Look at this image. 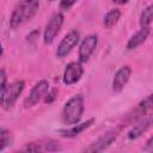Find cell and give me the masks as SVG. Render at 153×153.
<instances>
[{
    "label": "cell",
    "instance_id": "44dd1931",
    "mask_svg": "<svg viewBox=\"0 0 153 153\" xmlns=\"http://www.w3.org/2000/svg\"><path fill=\"white\" fill-rule=\"evenodd\" d=\"M0 79H1V84H0V91H2L7 84H6V80H7V76H6V73H5V69H1L0 71Z\"/></svg>",
    "mask_w": 153,
    "mask_h": 153
},
{
    "label": "cell",
    "instance_id": "7402d4cb",
    "mask_svg": "<svg viewBox=\"0 0 153 153\" xmlns=\"http://www.w3.org/2000/svg\"><path fill=\"white\" fill-rule=\"evenodd\" d=\"M146 148H152V149H153V135L147 140V142H146Z\"/></svg>",
    "mask_w": 153,
    "mask_h": 153
},
{
    "label": "cell",
    "instance_id": "277c9868",
    "mask_svg": "<svg viewBox=\"0 0 153 153\" xmlns=\"http://www.w3.org/2000/svg\"><path fill=\"white\" fill-rule=\"evenodd\" d=\"M62 24H63V14L62 13L57 12L50 17V19L48 20V23L44 27V32H43V41L45 44H50L55 39V37L57 36V33L61 30Z\"/></svg>",
    "mask_w": 153,
    "mask_h": 153
},
{
    "label": "cell",
    "instance_id": "5b68a950",
    "mask_svg": "<svg viewBox=\"0 0 153 153\" xmlns=\"http://www.w3.org/2000/svg\"><path fill=\"white\" fill-rule=\"evenodd\" d=\"M79 39H80L79 31L78 30H71L68 33L65 35V37L60 42V44L57 47V50H56V56L59 59H62L66 55H68L71 53V50L78 44Z\"/></svg>",
    "mask_w": 153,
    "mask_h": 153
},
{
    "label": "cell",
    "instance_id": "8fae6325",
    "mask_svg": "<svg viewBox=\"0 0 153 153\" xmlns=\"http://www.w3.org/2000/svg\"><path fill=\"white\" fill-rule=\"evenodd\" d=\"M130 74H131V68L129 66H123L121 67L116 73H115V76H114V80H112V90L115 92H120L122 91V88L126 86V84L128 82L129 78H130Z\"/></svg>",
    "mask_w": 153,
    "mask_h": 153
},
{
    "label": "cell",
    "instance_id": "5bb4252c",
    "mask_svg": "<svg viewBox=\"0 0 153 153\" xmlns=\"http://www.w3.org/2000/svg\"><path fill=\"white\" fill-rule=\"evenodd\" d=\"M149 26L148 27H141L137 32H135L130 38H129V41H128V43H127V49L128 50H133V49H135V48H137L139 45H141L146 39H147V37H148V35H149Z\"/></svg>",
    "mask_w": 153,
    "mask_h": 153
},
{
    "label": "cell",
    "instance_id": "7a4b0ae2",
    "mask_svg": "<svg viewBox=\"0 0 153 153\" xmlns=\"http://www.w3.org/2000/svg\"><path fill=\"white\" fill-rule=\"evenodd\" d=\"M84 112V97L81 94H75L69 98L62 110V120L66 124L73 126L80 122Z\"/></svg>",
    "mask_w": 153,
    "mask_h": 153
},
{
    "label": "cell",
    "instance_id": "603a6c76",
    "mask_svg": "<svg viewBox=\"0 0 153 153\" xmlns=\"http://www.w3.org/2000/svg\"><path fill=\"white\" fill-rule=\"evenodd\" d=\"M115 4H118V5H123V4H126L128 0H112Z\"/></svg>",
    "mask_w": 153,
    "mask_h": 153
},
{
    "label": "cell",
    "instance_id": "ac0fdd59",
    "mask_svg": "<svg viewBox=\"0 0 153 153\" xmlns=\"http://www.w3.org/2000/svg\"><path fill=\"white\" fill-rule=\"evenodd\" d=\"M11 142H12L11 133L7 129L1 128V130H0V151H4L8 145H11Z\"/></svg>",
    "mask_w": 153,
    "mask_h": 153
},
{
    "label": "cell",
    "instance_id": "d6986e66",
    "mask_svg": "<svg viewBox=\"0 0 153 153\" xmlns=\"http://www.w3.org/2000/svg\"><path fill=\"white\" fill-rule=\"evenodd\" d=\"M57 96V90L56 88H51V90H48L45 97H44V102L45 103H51Z\"/></svg>",
    "mask_w": 153,
    "mask_h": 153
},
{
    "label": "cell",
    "instance_id": "9c48e42d",
    "mask_svg": "<svg viewBox=\"0 0 153 153\" xmlns=\"http://www.w3.org/2000/svg\"><path fill=\"white\" fill-rule=\"evenodd\" d=\"M61 149L60 145L54 140H39L26 145L25 151L30 152H54Z\"/></svg>",
    "mask_w": 153,
    "mask_h": 153
},
{
    "label": "cell",
    "instance_id": "e0dca14e",
    "mask_svg": "<svg viewBox=\"0 0 153 153\" xmlns=\"http://www.w3.org/2000/svg\"><path fill=\"white\" fill-rule=\"evenodd\" d=\"M153 20V4L148 5L142 12H141V16H140V26L141 27H148L149 24L152 23Z\"/></svg>",
    "mask_w": 153,
    "mask_h": 153
},
{
    "label": "cell",
    "instance_id": "9a60e30c",
    "mask_svg": "<svg viewBox=\"0 0 153 153\" xmlns=\"http://www.w3.org/2000/svg\"><path fill=\"white\" fill-rule=\"evenodd\" d=\"M152 111H153V93L147 96L143 100H141L139 103L137 108L135 109V114L143 116V114H148Z\"/></svg>",
    "mask_w": 153,
    "mask_h": 153
},
{
    "label": "cell",
    "instance_id": "4fadbf2b",
    "mask_svg": "<svg viewBox=\"0 0 153 153\" xmlns=\"http://www.w3.org/2000/svg\"><path fill=\"white\" fill-rule=\"evenodd\" d=\"M94 123V118H90L85 122H81V123H76V124H73L69 129H61L59 133L65 136V137H75L76 135H79L80 133H82L85 129L90 128L92 124Z\"/></svg>",
    "mask_w": 153,
    "mask_h": 153
},
{
    "label": "cell",
    "instance_id": "30bf717a",
    "mask_svg": "<svg viewBox=\"0 0 153 153\" xmlns=\"http://www.w3.org/2000/svg\"><path fill=\"white\" fill-rule=\"evenodd\" d=\"M153 124V114L152 115H147L146 117H142L135 126H133V128L128 131L127 137L129 140H135L137 137H140L145 131H147V129Z\"/></svg>",
    "mask_w": 153,
    "mask_h": 153
},
{
    "label": "cell",
    "instance_id": "6da1fadb",
    "mask_svg": "<svg viewBox=\"0 0 153 153\" xmlns=\"http://www.w3.org/2000/svg\"><path fill=\"white\" fill-rule=\"evenodd\" d=\"M39 1L38 0H19L11 14L10 25L12 29H17L27 20H30L38 11Z\"/></svg>",
    "mask_w": 153,
    "mask_h": 153
},
{
    "label": "cell",
    "instance_id": "7c38bea8",
    "mask_svg": "<svg viewBox=\"0 0 153 153\" xmlns=\"http://www.w3.org/2000/svg\"><path fill=\"white\" fill-rule=\"evenodd\" d=\"M115 140H116V133L115 131H108L103 136H100L96 142H93L90 147H87L86 151L87 152H102L105 148H108Z\"/></svg>",
    "mask_w": 153,
    "mask_h": 153
},
{
    "label": "cell",
    "instance_id": "8992f818",
    "mask_svg": "<svg viewBox=\"0 0 153 153\" xmlns=\"http://www.w3.org/2000/svg\"><path fill=\"white\" fill-rule=\"evenodd\" d=\"M49 90V84L47 80H41L38 81L30 91V93L27 94V97L24 100V106L27 108H32L33 105H36L43 97H45L47 92Z\"/></svg>",
    "mask_w": 153,
    "mask_h": 153
},
{
    "label": "cell",
    "instance_id": "ba28073f",
    "mask_svg": "<svg viewBox=\"0 0 153 153\" xmlns=\"http://www.w3.org/2000/svg\"><path fill=\"white\" fill-rule=\"evenodd\" d=\"M97 43H98L97 35H88L82 39L79 47V62H86L90 59V56L92 55V53L97 47Z\"/></svg>",
    "mask_w": 153,
    "mask_h": 153
},
{
    "label": "cell",
    "instance_id": "2e32d148",
    "mask_svg": "<svg viewBox=\"0 0 153 153\" xmlns=\"http://www.w3.org/2000/svg\"><path fill=\"white\" fill-rule=\"evenodd\" d=\"M120 17H121V11H120L118 8H112V10H110V11L105 14V17H104V20H103L104 26H105L106 29H111L112 26H115V25L117 24Z\"/></svg>",
    "mask_w": 153,
    "mask_h": 153
},
{
    "label": "cell",
    "instance_id": "52a82bcc",
    "mask_svg": "<svg viewBox=\"0 0 153 153\" xmlns=\"http://www.w3.org/2000/svg\"><path fill=\"white\" fill-rule=\"evenodd\" d=\"M82 73H84V69H82V66H81L80 62H71L65 68L62 81L67 86L68 85H73L76 81L80 80Z\"/></svg>",
    "mask_w": 153,
    "mask_h": 153
},
{
    "label": "cell",
    "instance_id": "cb8c5ba5",
    "mask_svg": "<svg viewBox=\"0 0 153 153\" xmlns=\"http://www.w3.org/2000/svg\"><path fill=\"white\" fill-rule=\"evenodd\" d=\"M49 1H53V0H49Z\"/></svg>",
    "mask_w": 153,
    "mask_h": 153
},
{
    "label": "cell",
    "instance_id": "ffe728a7",
    "mask_svg": "<svg viewBox=\"0 0 153 153\" xmlns=\"http://www.w3.org/2000/svg\"><path fill=\"white\" fill-rule=\"evenodd\" d=\"M78 0H61L60 1V7L62 10H69Z\"/></svg>",
    "mask_w": 153,
    "mask_h": 153
},
{
    "label": "cell",
    "instance_id": "3957f363",
    "mask_svg": "<svg viewBox=\"0 0 153 153\" xmlns=\"http://www.w3.org/2000/svg\"><path fill=\"white\" fill-rule=\"evenodd\" d=\"M25 82L23 80H17L8 84L2 91H0V104L4 110H10L13 108L18 97L24 90Z\"/></svg>",
    "mask_w": 153,
    "mask_h": 153
}]
</instances>
